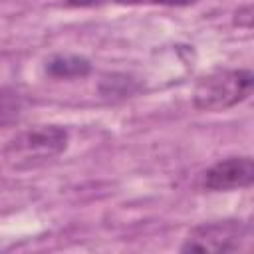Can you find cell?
<instances>
[{
    "label": "cell",
    "instance_id": "9",
    "mask_svg": "<svg viewBox=\"0 0 254 254\" xmlns=\"http://www.w3.org/2000/svg\"><path fill=\"white\" fill-rule=\"evenodd\" d=\"M67 6H73V8H93V6H101L109 0H64Z\"/></svg>",
    "mask_w": 254,
    "mask_h": 254
},
{
    "label": "cell",
    "instance_id": "4",
    "mask_svg": "<svg viewBox=\"0 0 254 254\" xmlns=\"http://www.w3.org/2000/svg\"><path fill=\"white\" fill-rule=\"evenodd\" d=\"M254 181V163L250 157H228L214 163L202 175V187L212 192L250 187Z\"/></svg>",
    "mask_w": 254,
    "mask_h": 254
},
{
    "label": "cell",
    "instance_id": "2",
    "mask_svg": "<svg viewBox=\"0 0 254 254\" xmlns=\"http://www.w3.org/2000/svg\"><path fill=\"white\" fill-rule=\"evenodd\" d=\"M252 81L250 69H214L198 79L192 103L200 111H224L250 95Z\"/></svg>",
    "mask_w": 254,
    "mask_h": 254
},
{
    "label": "cell",
    "instance_id": "1",
    "mask_svg": "<svg viewBox=\"0 0 254 254\" xmlns=\"http://www.w3.org/2000/svg\"><path fill=\"white\" fill-rule=\"evenodd\" d=\"M67 141L69 135L64 127L36 125L8 141L4 147V159L14 169H32L62 155L67 147Z\"/></svg>",
    "mask_w": 254,
    "mask_h": 254
},
{
    "label": "cell",
    "instance_id": "3",
    "mask_svg": "<svg viewBox=\"0 0 254 254\" xmlns=\"http://www.w3.org/2000/svg\"><path fill=\"white\" fill-rule=\"evenodd\" d=\"M248 224L242 220L206 222L189 232L181 252H236L248 240Z\"/></svg>",
    "mask_w": 254,
    "mask_h": 254
},
{
    "label": "cell",
    "instance_id": "5",
    "mask_svg": "<svg viewBox=\"0 0 254 254\" xmlns=\"http://www.w3.org/2000/svg\"><path fill=\"white\" fill-rule=\"evenodd\" d=\"M91 71V62L75 54H56L46 62V73L56 79L85 77Z\"/></svg>",
    "mask_w": 254,
    "mask_h": 254
},
{
    "label": "cell",
    "instance_id": "6",
    "mask_svg": "<svg viewBox=\"0 0 254 254\" xmlns=\"http://www.w3.org/2000/svg\"><path fill=\"white\" fill-rule=\"evenodd\" d=\"M24 109V99L16 89L0 87V127L10 125L20 117Z\"/></svg>",
    "mask_w": 254,
    "mask_h": 254
},
{
    "label": "cell",
    "instance_id": "8",
    "mask_svg": "<svg viewBox=\"0 0 254 254\" xmlns=\"http://www.w3.org/2000/svg\"><path fill=\"white\" fill-rule=\"evenodd\" d=\"M234 24L240 26V28H250L252 26V6L250 4H246V6H242V8L236 10Z\"/></svg>",
    "mask_w": 254,
    "mask_h": 254
},
{
    "label": "cell",
    "instance_id": "7",
    "mask_svg": "<svg viewBox=\"0 0 254 254\" xmlns=\"http://www.w3.org/2000/svg\"><path fill=\"white\" fill-rule=\"evenodd\" d=\"M117 4L123 6H175V8H183V6H190L196 0H115Z\"/></svg>",
    "mask_w": 254,
    "mask_h": 254
}]
</instances>
